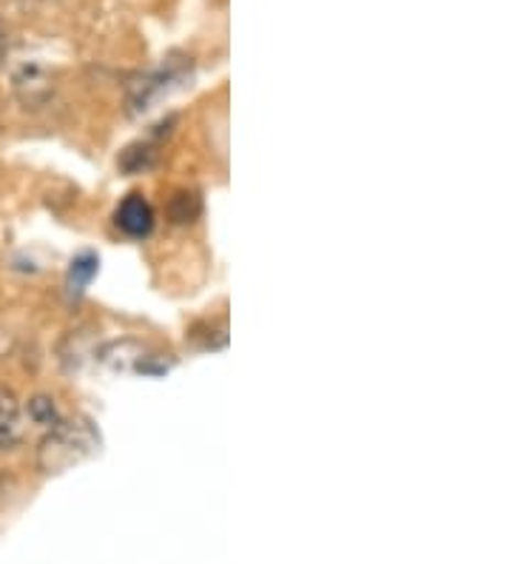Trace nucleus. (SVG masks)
<instances>
[{"label":"nucleus","instance_id":"1a4fd4ad","mask_svg":"<svg viewBox=\"0 0 512 564\" xmlns=\"http://www.w3.org/2000/svg\"><path fill=\"white\" fill-rule=\"evenodd\" d=\"M199 214V197L197 194H177V200L171 206V217L174 223H192Z\"/></svg>","mask_w":512,"mask_h":564},{"label":"nucleus","instance_id":"f03ea898","mask_svg":"<svg viewBox=\"0 0 512 564\" xmlns=\"http://www.w3.org/2000/svg\"><path fill=\"white\" fill-rule=\"evenodd\" d=\"M188 80H192V63H185V57L179 63L171 57V61L163 63L157 72L140 77V80L131 86L129 115H143V111L154 109V104H160L163 97H168L171 91L185 86Z\"/></svg>","mask_w":512,"mask_h":564},{"label":"nucleus","instance_id":"0eeeda50","mask_svg":"<svg viewBox=\"0 0 512 564\" xmlns=\"http://www.w3.org/2000/svg\"><path fill=\"white\" fill-rule=\"evenodd\" d=\"M157 163V149L149 143H137L129 145L120 158V165H123L129 174H140V172H149L151 165Z\"/></svg>","mask_w":512,"mask_h":564},{"label":"nucleus","instance_id":"20e7f679","mask_svg":"<svg viewBox=\"0 0 512 564\" xmlns=\"http://www.w3.org/2000/svg\"><path fill=\"white\" fill-rule=\"evenodd\" d=\"M14 91H18L23 106H29V109H41L48 97H52L55 86L48 83V77L43 75L37 66H23V69L14 75Z\"/></svg>","mask_w":512,"mask_h":564},{"label":"nucleus","instance_id":"7ed1b4c3","mask_svg":"<svg viewBox=\"0 0 512 564\" xmlns=\"http://www.w3.org/2000/svg\"><path fill=\"white\" fill-rule=\"evenodd\" d=\"M115 223L126 237L143 240V237L151 235V228H154V208H151V203L145 200L143 194H129L117 206Z\"/></svg>","mask_w":512,"mask_h":564},{"label":"nucleus","instance_id":"f257e3e1","mask_svg":"<svg viewBox=\"0 0 512 564\" xmlns=\"http://www.w3.org/2000/svg\"><path fill=\"white\" fill-rule=\"evenodd\" d=\"M97 445H100V440H97L89 422L57 420L37 447V465H41L43 474H63L72 465L95 454Z\"/></svg>","mask_w":512,"mask_h":564},{"label":"nucleus","instance_id":"423d86ee","mask_svg":"<svg viewBox=\"0 0 512 564\" xmlns=\"http://www.w3.org/2000/svg\"><path fill=\"white\" fill-rule=\"evenodd\" d=\"M97 271H100V257L91 254V251H83V254H77L75 260H72V265H68V274H66V289H68V296H83V291L89 289L91 280L97 276Z\"/></svg>","mask_w":512,"mask_h":564},{"label":"nucleus","instance_id":"6e6552de","mask_svg":"<svg viewBox=\"0 0 512 564\" xmlns=\"http://www.w3.org/2000/svg\"><path fill=\"white\" fill-rule=\"evenodd\" d=\"M29 420H32L34 425L52 427L61 416H57L55 402L48 400V397H34V400H29Z\"/></svg>","mask_w":512,"mask_h":564},{"label":"nucleus","instance_id":"39448f33","mask_svg":"<svg viewBox=\"0 0 512 564\" xmlns=\"http://www.w3.org/2000/svg\"><path fill=\"white\" fill-rule=\"evenodd\" d=\"M23 442L21 405L9 391H0V451H12Z\"/></svg>","mask_w":512,"mask_h":564},{"label":"nucleus","instance_id":"9d476101","mask_svg":"<svg viewBox=\"0 0 512 564\" xmlns=\"http://www.w3.org/2000/svg\"><path fill=\"white\" fill-rule=\"evenodd\" d=\"M7 52H9V32L7 26L0 23V63L7 61Z\"/></svg>","mask_w":512,"mask_h":564}]
</instances>
